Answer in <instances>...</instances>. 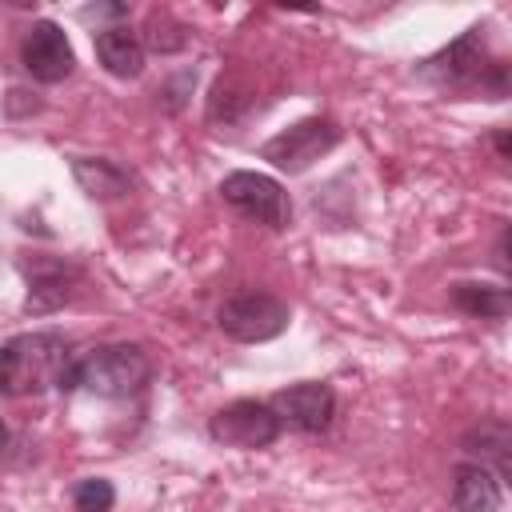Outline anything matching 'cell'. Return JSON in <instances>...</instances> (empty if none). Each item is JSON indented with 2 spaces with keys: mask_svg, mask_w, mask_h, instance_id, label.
Masks as SVG:
<instances>
[{
  "mask_svg": "<svg viewBox=\"0 0 512 512\" xmlns=\"http://www.w3.org/2000/svg\"><path fill=\"white\" fill-rule=\"evenodd\" d=\"M72 348L56 332H20L0 348V396H36L64 388L72 372Z\"/></svg>",
  "mask_w": 512,
  "mask_h": 512,
  "instance_id": "obj_1",
  "label": "cell"
},
{
  "mask_svg": "<svg viewBox=\"0 0 512 512\" xmlns=\"http://www.w3.org/2000/svg\"><path fill=\"white\" fill-rule=\"evenodd\" d=\"M416 76L436 84V88H452V92L472 88V92H484L492 100H504V92H508V68H504V60L488 56V40H484L480 24L468 28L464 36H456L436 56L420 60Z\"/></svg>",
  "mask_w": 512,
  "mask_h": 512,
  "instance_id": "obj_2",
  "label": "cell"
},
{
  "mask_svg": "<svg viewBox=\"0 0 512 512\" xmlns=\"http://www.w3.org/2000/svg\"><path fill=\"white\" fill-rule=\"evenodd\" d=\"M148 376H152V364L140 344H100L72 360L64 388H84L104 400H124V396H136L148 384Z\"/></svg>",
  "mask_w": 512,
  "mask_h": 512,
  "instance_id": "obj_3",
  "label": "cell"
},
{
  "mask_svg": "<svg viewBox=\"0 0 512 512\" xmlns=\"http://www.w3.org/2000/svg\"><path fill=\"white\" fill-rule=\"evenodd\" d=\"M288 320H292L288 304L276 300L272 292H236L216 312L220 332L240 344H264V340L280 336L288 328Z\"/></svg>",
  "mask_w": 512,
  "mask_h": 512,
  "instance_id": "obj_4",
  "label": "cell"
},
{
  "mask_svg": "<svg viewBox=\"0 0 512 512\" xmlns=\"http://www.w3.org/2000/svg\"><path fill=\"white\" fill-rule=\"evenodd\" d=\"M340 136H344V132H340L336 120H328V116H308V120H296L292 128L276 132L272 140H264L260 156L272 160L280 172L296 176V172H304L308 164H316L320 156H328V152L340 144Z\"/></svg>",
  "mask_w": 512,
  "mask_h": 512,
  "instance_id": "obj_5",
  "label": "cell"
},
{
  "mask_svg": "<svg viewBox=\"0 0 512 512\" xmlns=\"http://www.w3.org/2000/svg\"><path fill=\"white\" fill-rule=\"evenodd\" d=\"M220 196H224L236 212H244L248 220H256V224L288 228V220H292V200H288V192H284L272 176H264V172H228V176L220 180Z\"/></svg>",
  "mask_w": 512,
  "mask_h": 512,
  "instance_id": "obj_6",
  "label": "cell"
},
{
  "mask_svg": "<svg viewBox=\"0 0 512 512\" xmlns=\"http://www.w3.org/2000/svg\"><path fill=\"white\" fill-rule=\"evenodd\" d=\"M280 428L284 424L272 412V404H260V400H232L208 420L212 440L228 448H268L280 436Z\"/></svg>",
  "mask_w": 512,
  "mask_h": 512,
  "instance_id": "obj_7",
  "label": "cell"
},
{
  "mask_svg": "<svg viewBox=\"0 0 512 512\" xmlns=\"http://www.w3.org/2000/svg\"><path fill=\"white\" fill-rule=\"evenodd\" d=\"M20 60H24L28 76L40 84H60L76 68V52H72V44L56 20H36L28 28V36L20 44Z\"/></svg>",
  "mask_w": 512,
  "mask_h": 512,
  "instance_id": "obj_8",
  "label": "cell"
},
{
  "mask_svg": "<svg viewBox=\"0 0 512 512\" xmlns=\"http://www.w3.org/2000/svg\"><path fill=\"white\" fill-rule=\"evenodd\" d=\"M272 412L280 416V424L296 428V432H324L336 416V392L320 380H304V384H292L284 392L272 396Z\"/></svg>",
  "mask_w": 512,
  "mask_h": 512,
  "instance_id": "obj_9",
  "label": "cell"
},
{
  "mask_svg": "<svg viewBox=\"0 0 512 512\" xmlns=\"http://www.w3.org/2000/svg\"><path fill=\"white\" fill-rule=\"evenodd\" d=\"M20 272H24V280H28L24 312H32V316L68 304L72 292H76V280H80V272H76L68 260H52V256H32V260L20 264Z\"/></svg>",
  "mask_w": 512,
  "mask_h": 512,
  "instance_id": "obj_10",
  "label": "cell"
},
{
  "mask_svg": "<svg viewBox=\"0 0 512 512\" xmlns=\"http://www.w3.org/2000/svg\"><path fill=\"white\" fill-rule=\"evenodd\" d=\"M96 44V60L104 64L108 76L116 80H136L144 72V40L128 28V24H108L92 32Z\"/></svg>",
  "mask_w": 512,
  "mask_h": 512,
  "instance_id": "obj_11",
  "label": "cell"
},
{
  "mask_svg": "<svg viewBox=\"0 0 512 512\" xmlns=\"http://www.w3.org/2000/svg\"><path fill=\"white\" fill-rule=\"evenodd\" d=\"M500 504H504V488L492 468L468 460L452 472V508L456 512H500Z\"/></svg>",
  "mask_w": 512,
  "mask_h": 512,
  "instance_id": "obj_12",
  "label": "cell"
},
{
  "mask_svg": "<svg viewBox=\"0 0 512 512\" xmlns=\"http://www.w3.org/2000/svg\"><path fill=\"white\" fill-rule=\"evenodd\" d=\"M72 176L84 188V196H92V200H116V196H128V188H132L128 172L116 168L112 160H100V156H76Z\"/></svg>",
  "mask_w": 512,
  "mask_h": 512,
  "instance_id": "obj_13",
  "label": "cell"
},
{
  "mask_svg": "<svg viewBox=\"0 0 512 512\" xmlns=\"http://www.w3.org/2000/svg\"><path fill=\"white\" fill-rule=\"evenodd\" d=\"M508 448H512V432H508L504 420H488V424H480V428H472V432L464 436V452H468V456H480L476 464L492 468L500 480H504L508 468H512Z\"/></svg>",
  "mask_w": 512,
  "mask_h": 512,
  "instance_id": "obj_14",
  "label": "cell"
},
{
  "mask_svg": "<svg viewBox=\"0 0 512 512\" xmlns=\"http://www.w3.org/2000/svg\"><path fill=\"white\" fill-rule=\"evenodd\" d=\"M452 304L460 312H468V316H480V320H504L508 308H512L508 288H500V284H468V280L452 284Z\"/></svg>",
  "mask_w": 512,
  "mask_h": 512,
  "instance_id": "obj_15",
  "label": "cell"
},
{
  "mask_svg": "<svg viewBox=\"0 0 512 512\" xmlns=\"http://www.w3.org/2000/svg\"><path fill=\"white\" fill-rule=\"evenodd\" d=\"M144 44L156 48V52H180V48L188 44V32H184L176 20H168V16H152V20H148V36H144Z\"/></svg>",
  "mask_w": 512,
  "mask_h": 512,
  "instance_id": "obj_16",
  "label": "cell"
},
{
  "mask_svg": "<svg viewBox=\"0 0 512 512\" xmlns=\"http://www.w3.org/2000/svg\"><path fill=\"white\" fill-rule=\"evenodd\" d=\"M72 500H76L80 512H108L116 504V488L108 480H80Z\"/></svg>",
  "mask_w": 512,
  "mask_h": 512,
  "instance_id": "obj_17",
  "label": "cell"
},
{
  "mask_svg": "<svg viewBox=\"0 0 512 512\" xmlns=\"http://www.w3.org/2000/svg\"><path fill=\"white\" fill-rule=\"evenodd\" d=\"M124 12H128L124 4H96V8H84L80 16L84 20H100V16H124Z\"/></svg>",
  "mask_w": 512,
  "mask_h": 512,
  "instance_id": "obj_18",
  "label": "cell"
},
{
  "mask_svg": "<svg viewBox=\"0 0 512 512\" xmlns=\"http://www.w3.org/2000/svg\"><path fill=\"white\" fill-rule=\"evenodd\" d=\"M496 152H500V160L508 156V136L504 132H496Z\"/></svg>",
  "mask_w": 512,
  "mask_h": 512,
  "instance_id": "obj_19",
  "label": "cell"
},
{
  "mask_svg": "<svg viewBox=\"0 0 512 512\" xmlns=\"http://www.w3.org/2000/svg\"><path fill=\"white\" fill-rule=\"evenodd\" d=\"M4 448H8V424L0 420V452H4Z\"/></svg>",
  "mask_w": 512,
  "mask_h": 512,
  "instance_id": "obj_20",
  "label": "cell"
}]
</instances>
